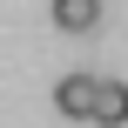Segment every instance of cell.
<instances>
[{"label":"cell","mask_w":128,"mask_h":128,"mask_svg":"<svg viewBox=\"0 0 128 128\" xmlns=\"http://www.w3.org/2000/svg\"><path fill=\"white\" fill-rule=\"evenodd\" d=\"M94 94H101L94 74H61V81H54V108H61L68 122H94Z\"/></svg>","instance_id":"6da1fadb"},{"label":"cell","mask_w":128,"mask_h":128,"mask_svg":"<svg viewBox=\"0 0 128 128\" xmlns=\"http://www.w3.org/2000/svg\"><path fill=\"white\" fill-rule=\"evenodd\" d=\"M101 20V0H54V27L61 34H94Z\"/></svg>","instance_id":"7a4b0ae2"},{"label":"cell","mask_w":128,"mask_h":128,"mask_svg":"<svg viewBox=\"0 0 128 128\" xmlns=\"http://www.w3.org/2000/svg\"><path fill=\"white\" fill-rule=\"evenodd\" d=\"M94 122H101V128H122V122H128V88H122V81H101V94H94Z\"/></svg>","instance_id":"3957f363"}]
</instances>
